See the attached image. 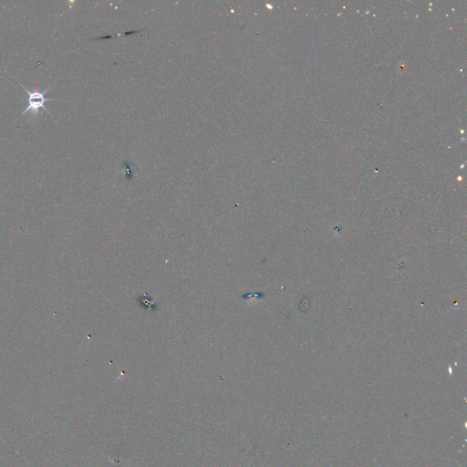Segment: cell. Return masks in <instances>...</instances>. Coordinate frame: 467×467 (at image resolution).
<instances>
[{"label": "cell", "instance_id": "cell-1", "mask_svg": "<svg viewBox=\"0 0 467 467\" xmlns=\"http://www.w3.org/2000/svg\"><path fill=\"white\" fill-rule=\"evenodd\" d=\"M19 84H20V86L24 88V90L28 94V96H27V107L22 113V114L29 113H31L32 115H38L40 111L48 112L47 108L45 106V103L48 102V101H53L54 100L52 98H46L45 97L46 93L48 92V90H46L44 92H38V91L29 92L27 88H25L22 85L21 83H19Z\"/></svg>", "mask_w": 467, "mask_h": 467}]
</instances>
